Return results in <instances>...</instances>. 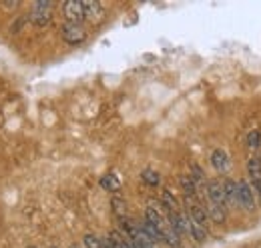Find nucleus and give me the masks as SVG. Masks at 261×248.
I'll return each instance as SVG.
<instances>
[{
  "mask_svg": "<svg viewBox=\"0 0 261 248\" xmlns=\"http://www.w3.org/2000/svg\"><path fill=\"white\" fill-rule=\"evenodd\" d=\"M121 226H123L121 232L129 238L130 244H133L135 248H155V242L145 234V230L141 228V224H135L133 220H129V218H123Z\"/></svg>",
  "mask_w": 261,
  "mask_h": 248,
  "instance_id": "obj_1",
  "label": "nucleus"
},
{
  "mask_svg": "<svg viewBox=\"0 0 261 248\" xmlns=\"http://www.w3.org/2000/svg\"><path fill=\"white\" fill-rule=\"evenodd\" d=\"M53 8H55V4L48 2V0H38V2H34L31 12H29L31 24L36 26V28H44V26L53 20Z\"/></svg>",
  "mask_w": 261,
  "mask_h": 248,
  "instance_id": "obj_2",
  "label": "nucleus"
},
{
  "mask_svg": "<svg viewBox=\"0 0 261 248\" xmlns=\"http://www.w3.org/2000/svg\"><path fill=\"white\" fill-rule=\"evenodd\" d=\"M235 202L243 210H253L255 208V190H253V186L245 182V180H239L237 190H235Z\"/></svg>",
  "mask_w": 261,
  "mask_h": 248,
  "instance_id": "obj_3",
  "label": "nucleus"
},
{
  "mask_svg": "<svg viewBox=\"0 0 261 248\" xmlns=\"http://www.w3.org/2000/svg\"><path fill=\"white\" fill-rule=\"evenodd\" d=\"M205 192H207V198H209L211 206L227 208V200H225V192H223V182L221 180H209L205 184Z\"/></svg>",
  "mask_w": 261,
  "mask_h": 248,
  "instance_id": "obj_4",
  "label": "nucleus"
},
{
  "mask_svg": "<svg viewBox=\"0 0 261 248\" xmlns=\"http://www.w3.org/2000/svg\"><path fill=\"white\" fill-rule=\"evenodd\" d=\"M61 36H63V40H65L66 44L76 46V44L85 42V38H87V30H85V26H83V24H70V22H65V24H63V28H61Z\"/></svg>",
  "mask_w": 261,
  "mask_h": 248,
  "instance_id": "obj_5",
  "label": "nucleus"
},
{
  "mask_svg": "<svg viewBox=\"0 0 261 248\" xmlns=\"http://www.w3.org/2000/svg\"><path fill=\"white\" fill-rule=\"evenodd\" d=\"M63 14H65L66 22H70V24H83V20H85L83 2H79V0H66V2H63Z\"/></svg>",
  "mask_w": 261,
  "mask_h": 248,
  "instance_id": "obj_6",
  "label": "nucleus"
},
{
  "mask_svg": "<svg viewBox=\"0 0 261 248\" xmlns=\"http://www.w3.org/2000/svg\"><path fill=\"white\" fill-rule=\"evenodd\" d=\"M247 174H249V180L253 184V190L261 194V156L253 154L247 160Z\"/></svg>",
  "mask_w": 261,
  "mask_h": 248,
  "instance_id": "obj_7",
  "label": "nucleus"
},
{
  "mask_svg": "<svg viewBox=\"0 0 261 248\" xmlns=\"http://www.w3.org/2000/svg\"><path fill=\"white\" fill-rule=\"evenodd\" d=\"M83 8H85V20H89V22H98L105 16V8H102V4L97 2V0L83 2Z\"/></svg>",
  "mask_w": 261,
  "mask_h": 248,
  "instance_id": "obj_8",
  "label": "nucleus"
},
{
  "mask_svg": "<svg viewBox=\"0 0 261 248\" xmlns=\"http://www.w3.org/2000/svg\"><path fill=\"white\" fill-rule=\"evenodd\" d=\"M211 164H213V168L217 170V172H225L229 168V156L225 150H221V148H217V150H213L211 152Z\"/></svg>",
  "mask_w": 261,
  "mask_h": 248,
  "instance_id": "obj_9",
  "label": "nucleus"
},
{
  "mask_svg": "<svg viewBox=\"0 0 261 248\" xmlns=\"http://www.w3.org/2000/svg\"><path fill=\"white\" fill-rule=\"evenodd\" d=\"M187 216L191 218L193 222H197V224L205 226V228H207V224H209V214H207L205 206H201V204H193V206L189 208V214H187Z\"/></svg>",
  "mask_w": 261,
  "mask_h": 248,
  "instance_id": "obj_10",
  "label": "nucleus"
},
{
  "mask_svg": "<svg viewBox=\"0 0 261 248\" xmlns=\"http://www.w3.org/2000/svg\"><path fill=\"white\" fill-rule=\"evenodd\" d=\"M109 240H111V246L113 248H135L130 244V240L121 232V230H113L109 236H107Z\"/></svg>",
  "mask_w": 261,
  "mask_h": 248,
  "instance_id": "obj_11",
  "label": "nucleus"
},
{
  "mask_svg": "<svg viewBox=\"0 0 261 248\" xmlns=\"http://www.w3.org/2000/svg\"><path fill=\"white\" fill-rule=\"evenodd\" d=\"M100 186L109 192H117V190H121V180H119L117 174H105L100 178Z\"/></svg>",
  "mask_w": 261,
  "mask_h": 248,
  "instance_id": "obj_12",
  "label": "nucleus"
},
{
  "mask_svg": "<svg viewBox=\"0 0 261 248\" xmlns=\"http://www.w3.org/2000/svg\"><path fill=\"white\" fill-rule=\"evenodd\" d=\"M189 234L195 238L197 242H203V240H207V228L205 226H201V224H197V222H193L191 218H189Z\"/></svg>",
  "mask_w": 261,
  "mask_h": 248,
  "instance_id": "obj_13",
  "label": "nucleus"
},
{
  "mask_svg": "<svg viewBox=\"0 0 261 248\" xmlns=\"http://www.w3.org/2000/svg\"><path fill=\"white\" fill-rule=\"evenodd\" d=\"M223 182V192H225V200H227V204L231 202H235V190H237V182H233V180H221Z\"/></svg>",
  "mask_w": 261,
  "mask_h": 248,
  "instance_id": "obj_14",
  "label": "nucleus"
},
{
  "mask_svg": "<svg viewBox=\"0 0 261 248\" xmlns=\"http://www.w3.org/2000/svg\"><path fill=\"white\" fill-rule=\"evenodd\" d=\"M141 178H143L145 184H149V186H159V182H161V176H159V172H155V170H143Z\"/></svg>",
  "mask_w": 261,
  "mask_h": 248,
  "instance_id": "obj_15",
  "label": "nucleus"
},
{
  "mask_svg": "<svg viewBox=\"0 0 261 248\" xmlns=\"http://www.w3.org/2000/svg\"><path fill=\"white\" fill-rule=\"evenodd\" d=\"M83 248H102V238H98L97 234H85Z\"/></svg>",
  "mask_w": 261,
  "mask_h": 248,
  "instance_id": "obj_16",
  "label": "nucleus"
},
{
  "mask_svg": "<svg viewBox=\"0 0 261 248\" xmlns=\"http://www.w3.org/2000/svg\"><path fill=\"white\" fill-rule=\"evenodd\" d=\"M247 148L249 150H257L259 148V130H251L247 134Z\"/></svg>",
  "mask_w": 261,
  "mask_h": 248,
  "instance_id": "obj_17",
  "label": "nucleus"
},
{
  "mask_svg": "<svg viewBox=\"0 0 261 248\" xmlns=\"http://www.w3.org/2000/svg\"><path fill=\"white\" fill-rule=\"evenodd\" d=\"M181 186H183V192L187 196H195V182L191 180V176H183L181 178Z\"/></svg>",
  "mask_w": 261,
  "mask_h": 248,
  "instance_id": "obj_18",
  "label": "nucleus"
},
{
  "mask_svg": "<svg viewBox=\"0 0 261 248\" xmlns=\"http://www.w3.org/2000/svg\"><path fill=\"white\" fill-rule=\"evenodd\" d=\"M53 248H57V246H53Z\"/></svg>",
  "mask_w": 261,
  "mask_h": 248,
  "instance_id": "obj_19",
  "label": "nucleus"
}]
</instances>
